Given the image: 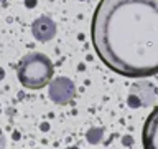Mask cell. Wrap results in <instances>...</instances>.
Listing matches in <instances>:
<instances>
[{"instance_id": "obj_3", "label": "cell", "mask_w": 158, "mask_h": 149, "mask_svg": "<svg viewBox=\"0 0 158 149\" xmlns=\"http://www.w3.org/2000/svg\"><path fill=\"white\" fill-rule=\"evenodd\" d=\"M48 86H49V89H48L49 98H51V101L56 103V104H68L74 99V96H76V86H74V83L66 76L54 78L53 81L48 83Z\"/></svg>"}, {"instance_id": "obj_2", "label": "cell", "mask_w": 158, "mask_h": 149, "mask_svg": "<svg viewBox=\"0 0 158 149\" xmlns=\"http://www.w3.org/2000/svg\"><path fill=\"white\" fill-rule=\"evenodd\" d=\"M53 63L46 55L33 52L20 60L17 68L18 81L28 89H41L53 78Z\"/></svg>"}, {"instance_id": "obj_1", "label": "cell", "mask_w": 158, "mask_h": 149, "mask_svg": "<svg viewBox=\"0 0 158 149\" xmlns=\"http://www.w3.org/2000/svg\"><path fill=\"white\" fill-rule=\"evenodd\" d=\"M91 40L110 71L127 78L158 74V0H101Z\"/></svg>"}, {"instance_id": "obj_5", "label": "cell", "mask_w": 158, "mask_h": 149, "mask_svg": "<svg viewBox=\"0 0 158 149\" xmlns=\"http://www.w3.org/2000/svg\"><path fill=\"white\" fill-rule=\"evenodd\" d=\"M31 33L38 42H49L56 35V23L48 17H40L31 25Z\"/></svg>"}, {"instance_id": "obj_4", "label": "cell", "mask_w": 158, "mask_h": 149, "mask_svg": "<svg viewBox=\"0 0 158 149\" xmlns=\"http://www.w3.org/2000/svg\"><path fill=\"white\" fill-rule=\"evenodd\" d=\"M142 144L147 149H158V106L145 119L142 129Z\"/></svg>"}]
</instances>
